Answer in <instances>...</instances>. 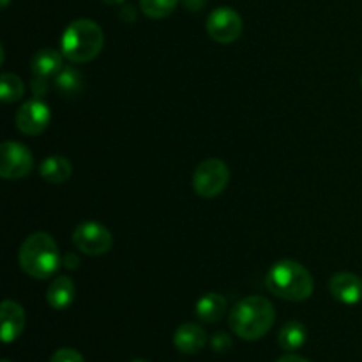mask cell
<instances>
[{
    "label": "cell",
    "instance_id": "obj_30",
    "mask_svg": "<svg viewBox=\"0 0 362 362\" xmlns=\"http://www.w3.org/2000/svg\"><path fill=\"white\" fill-rule=\"evenodd\" d=\"M2 362H11V361H7V359H4V361H2Z\"/></svg>",
    "mask_w": 362,
    "mask_h": 362
},
{
    "label": "cell",
    "instance_id": "obj_26",
    "mask_svg": "<svg viewBox=\"0 0 362 362\" xmlns=\"http://www.w3.org/2000/svg\"><path fill=\"white\" fill-rule=\"evenodd\" d=\"M276 362H310L308 359H304V357H299V356H293V354H288V356H283L279 357Z\"/></svg>",
    "mask_w": 362,
    "mask_h": 362
},
{
    "label": "cell",
    "instance_id": "obj_12",
    "mask_svg": "<svg viewBox=\"0 0 362 362\" xmlns=\"http://www.w3.org/2000/svg\"><path fill=\"white\" fill-rule=\"evenodd\" d=\"M25 311L16 300L6 299L0 306V336L6 345L16 341L25 329Z\"/></svg>",
    "mask_w": 362,
    "mask_h": 362
},
{
    "label": "cell",
    "instance_id": "obj_5",
    "mask_svg": "<svg viewBox=\"0 0 362 362\" xmlns=\"http://www.w3.org/2000/svg\"><path fill=\"white\" fill-rule=\"evenodd\" d=\"M64 67V55L62 52L46 48L35 53L30 62V90L35 98H45L53 87L57 74Z\"/></svg>",
    "mask_w": 362,
    "mask_h": 362
},
{
    "label": "cell",
    "instance_id": "obj_7",
    "mask_svg": "<svg viewBox=\"0 0 362 362\" xmlns=\"http://www.w3.org/2000/svg\"><path fill=\"white\" fill-rule=\"evenodd\" d=\"M73 244L78 251L88 257H103L113 246V235L98 221H83L74 228Z\"/></svg>",
    "mask_w": 362,
    "mask_h": 362
},
{
    "label": "cell",
    "instance_id": "obj_24",
    "mask_svg": "<svg viewBox=\"0 0 362 362\" xmlns=\"http://www.w3.org/2000/svg\"><path fill=\"white\" fill-rule=\"evenodd\" d=\"M62 265L66 269H69V271H74V269H78V265H80V258L74 253H67L62 257Z\"/></svg>",
    "mask_w": 362,
    "mask_h": 362
},
{
    "label": "cell",
    "instance_id": "obj_27",
    "mask_svg": "<svg viewBox=\"0 0 362 362\" xmlns=\"http://www.w3.org/2000/svg\"><path fill=\"white\" fill-rule=\"evenodd\" d=\"M101 2H105L106 6H119V4H122L124 0H101Z\"/></svg>",
    "mask_w": 362,
    "mask_h": 362
},
{
    "label": "cell",
    "instance_id": "obj_31",
    "mask_svg": "<svg viewBox=\"0 0 362 362\" xmlns=\"http://www.w3.org/2000/svg\"><path fill=\"white\" fill-rule=\"evenodd\" d=\"M361 83H362V78H361Z\"/></svg>",
    "mask_w": 362,
    "mask_h": 362
},
{
    "label": "cell",
    "instance_id": "obj_8",
    "mask_svg": "<svg viewBox=\"0 0 362 362\" xmlns=\"http://www.w3.org/2000/svg\"><path fill=\"white\" fill-rule=\"evenodd\" d=\"M34 168V156L30 148L18 141H4L0 145V177L18 180L27 177Z\"/></svg>",
    "mask_w": 362,
    "mask_h": 362
},
{
    "label": "cell",
    "instance_id": "obj_4",
    "mask_svg": "<svg viewBox=\"0 0 362 362\" xmlns=\"http://www.w3.org/2000/svg\"><path fill=\"white\" fill-rule=\"evenodd\" d=\"M105 46V32L88 18L71 21L60 39V52L64 59L73 64H87L101 53Z\"/></svg>",
    "mask_w": 362,
    "mask_h": 362
},
{
    "label": "cell",
    "instance_id": "obj_1",
    "mask_svg": "<svg viewBox=\"0 0 362 362\" xmlns=\"http://www.w3.org/2000/svg\"><path fill=\"white\" fill-rule=\"evenodd\" d=\"M276 322L274 306L262 296L244 297L232 308L228 315V325L235 336L246 341H257L264 338Z\"/></svg>",
    "mask_w": 362,
    "mask_h": 362
},
{
    "label": "cell",
    "instance_id": "obj_2",
    "mask_svg": "<svg viewBox=\"0 0 362 362\" xmlns=\"http://www.w3.org/2000/svg\"><path fill=\"white\" fill-rule=\"evenodd\" d=\"M265 286L272 296L290 303H303L313 296L315 281L303 264L293 260H279L269 269Z\"/></svg>",
    "mask_w": 362,
    "mask_h": 362
},
{
    "label": "cell",
    "instance_id": "obj_14",
    "mask_svg": "<svg viewBox=\"0 0 362 362\" xmlns=\"http://www.w3.org/2000/svg\"><path fill=\"white\" fill-rule=\"evenodd\" d=\"M74 297H76V286L67 276H57L46 290V300L53 310H67L74 303Z\"/></svg>",
    "mask_w": 362,
    "mask_h": 362
},
{
    "label": "cell",
    "instance_id": "obj_23",
    "mask_svg": "<svg viewBox=\"0 0 362 362\" xmlns=\"http://www.w3.org/2000/svg\"><path fill=\"white\" fill-rule=\"evenodd\" d=\"M180 2H182V6L186 7L187 11H191V13H198V11H202L207 6V0H180Z\"/></svg>",
    "mask_w": 362,
    "mask_h": 362
},
{
    "label": "cell",
    "instance_id": "obj_19",
    "mask_svg": "<svg viewBox=\"0 0 362 362\" xmlns=\"http://www.w3.org/2000/svg\"><path fill=\"white\" fill-rule=\"evenodd\" d=\"M25 94V83L18 74L14 73H4L0 76V99L6 105L16 103L23 98Z\"/></svg>",
    "mask_w": 362,
    "mask_h": 362
},
{
    "label": "cell",
    "instance_id": "obj_29",
    "mask_svg": "<svg viewBox=\"0 0 362 362\" xmlns=\"http://www.w3.org/2000/svg\"><path fill=\"white\" fill-rule=\"evenodd\" d=\"M131 362H148V361H144V359H134V361H131Z\"/></svg>",
    "mask_w": 362,
    "mask_h": 362
},
{
    "label": "cell",
    "instance_id": "obj_20",
    "mask_svg": "<svg viewBox=\"0 0 362 362\" xmlns=\"http://www.w3.org/2000/svg\"><path fill=\"white\" fill-rule=\"evenodd\" d=\"M180 0H140V9L151 20H163L173 14Z\"/></svg>",
    "mask_w": 362,
    "mask_h": 362
},
{
    "label": "cell",
    "instance_id": "obj_3",
    "mask_svg": "<svg viewBox=\"0 0 362 362\" xmlns=\"http://www.w3.org/2000/svg\"><path fill=\"white\" fill-rule=\"evenodd\" d=\"M20 267L34 279H48L62 265L59 246L46 232H35L23 240L18 253Z\"/></svg>",
    "mask_w": 362,
    "mask_h": 362
},
{
    "label": "cell",
    "instance_id": "obj_10",
    "mask_svg": "<svg viewBox=\"0 0 362 362\" xmlns=\"http://www.w3.org/2000/svg\"><path fill=\"white\" fill-rule=\"evenodd\" d=\"M52 120V112L49 106L42 101V98H32L25 101L14 115V124L18 131H21L27 136H39L45 133L46 127Z\"/></svg>",
    "mask_w": 362,
    "mask_h": 362
},
{
    "label": "cell",
    "instance_id": "obj_17",
    "mask_svg": "<svg viewBox=\"0 0 362 362\" xmlns=\"http://www.w3.org/2000/svg\"><path fill=\"white\" fill-rule=\"evenodd\" d=\"M308 339V331L304 327V324L297 320L286 322L281 327L278 334V343L283 350L286 352H296V350L303 349L304 343Z\"/></svg>",
    "mask_w": 362,
    "mask_h": 362
},
{
    "label": "cell",
    "instance_id": "obj_22",
    "mask_svg": "<svg viewBox=\"0 0 362 362\" xmlns=\"http://www.w3.org/2000/svg\"><path fill=\"white\" fill-rule=\"evenodd\" d=\"M211 346L216 352H226V350L232 349V338L225 334V332H218V334L212 336Z\"/></svg>",
    "mask_w": 362,
    "mask_h": 362
},
{
    "label": "cell",
    "instance_id": "obj_18",
    "mask_svg": "<svg viewBox=\"0 0 362 362\" xmlns=\"http://www.w3.org/2000/svg\"><path fill=\"white\" fill-rule=\"evenodd\" d=\"M53 87L59 90L60 95L64 98H74L83 90V78H81L80 71L74 69L71 66H64L60 73L57 74Z\"/></svg>",
    "mask_w": 362,
    "mask_h": 362
},
{
    "label": "cell",
    "instance_id": "obj_13",
    "mask_svg": "<svg viewBox=\"0 0 362 362\" xmlns=\"http://www.w3.org/2000/svg\"><path fill=\"white\" fill-rule=\"evenodd\" d=\"M173 345L180 354L193 356V354L204 350V346L207 345V332L204 331L202 325L187 322V324L177 327L175 334H173Z\"/></svg>",
    "mask_w": 362,
    "mask_h": 362
},
{
    "label": "cell",
    "instance_id": "obj_28",
    "mask_svg": "<svg viewBox=\"0 0 362 362\" xmlns=\"http://www.w3.org/2000/svg\"><path fill=\"white\" fill-rule=\"evenodd\" d=\"M9 4H11V0H0V6H2V9H6Z\"/></svg>",
    "mask_w": 362,
    "mask_h": 362
},
{
    "label": "cell",
    "instance_id": "obj_15",
    "mask_svg": "<svg viewBox=\"0 0 362 362\" xmlns=\"http://www.w3.org/2000/svg\"><path fill=\"white\" fill-rule=\"evenodd\" d=\"M226 308H228V303L221 293L209 292L197 300L194 313H197L198 320H202L204 324H218L226 315Z\"/></svg>",
    "mask_w": 362,
    "mask_h": 362
},
{
    "label": "cell",
    "instance_id": "obj_11",
    "mask_svg": "<svg viewBox=\"0 0 362 362\" xmlns=\"http://www.w3.org/2000/svg\"><path fill=\"white\" fill-rule=\"evenodd\" d=\"M331 296L345 306L362 303V278L354 272H338L329 281Z\"/></svg>",
    "mask_w": 362,
    "mask_h": 362
},
{
    "label": "cell",
    "instance_id": "obj_9",
    "mask_svg": "<svg viewBox=\"0 0 362 362\" xmlns=\"http://www.w3.org/2000/svg\"><path fill=\"white\" fill-rule=\"evenodd\" d=\"M243 18L232 7H218L207 16V34L219 45H232L243 35Z\"/></svg>",
    "mask_w": 362,
    "mask_h": 362
},
{
    "label": "cell",
    "instance_id": "obj_25",
    "mask_svg": "<svg viewBox=\"0 0 362 362\" xmlns=\"http://www.w3.org/2000/svg\"><path fill=\"white\" fill-rule=\"evenodd\" d=\"M120 18H122V21L133 23V21L136 20V11H134L133 6L122 7V11H120Z\"/></svg>",
    "mask_w": 362,
    "mask_h": 362
},
{
    "label": "cell",
    "instance_id": "obj_16",
    "mask_svg": "<svg viewBox=\"0 0 362 362\" xmlns=\"http://www.w3.org/2000/svg\"><path fill=\"white\" fill-rule=\"evenodd\" d=\"M39 175L49 184H64L73 175V165L64 156H48L39 165Z\"/></svg>",
    "mask_w": 362,
    "mask_h": 362
},
{
    "label": "cell",
    "instance_id": "obj_21",
    "mask_svg": "<svg viewBox=\"0 0 362 362\" xmlns=\"http://www.w3.org/2000/svg\"><path fill=\"white\" fill-rule=\"evenodd\" d=\"M49 362H85L83 356L74 349H60L52 356Z\"/></svg>",
    "mask_w": 362,
    "mask_h": 362
},
{
    "label": "cell",
    "instance_id": "obj_6",
    "mask_svg": "<svg viewBox=\"0 0 362 362\" xmlns=\"http://www.w3.org/2000/svg\"><path fill=\"white\" fill-rule=\"evenodd\" d=\"M230 180L228 165L221 159H205L193 173V191L202 198H216L226 189Z\"/></svg>",
    "mask_w": 362,
    "mask_h": 362
}]
</instances>
